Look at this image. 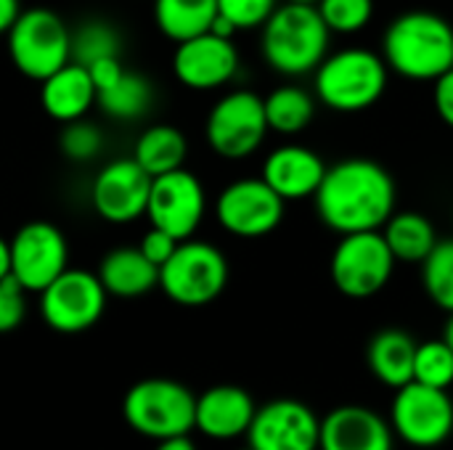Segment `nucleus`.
<instances>
[{"mask_svg":"<svg viewBox=\"0 0 453 450\" xmlns=\"http://www.w3.org/2000/svg\"><path fill=\"white\" fill-rule=\"evenodd\" d=\"M313 204L319 220L340 236L380 231L398 207V188L380 162L350 156L326 167Z\"/></svg>","mask_w":453,"mask_h":450,"instance_id":"nucleus-1","label":"nucleus"},{"mask_svg":"<svg viewBox=\"0 0 453 450\" xmlns=\"http://www.w3.org/2000/svg\"><path fill=\"white\" fill-rule=\"evenodd\" d=\"M382 58L406 80L435 82L453 66V27L433 11H406L388 24Z\"/></svg>","mask_w":453,"mask_h":450,"instance_id":"nucleus-2","label":"nucleus"},{"mask_svg":"<svg viewBox=\"0 0 453 450\" xmlns=\"http://www.w3.org/2000/svg\"><path fill=\"white\" fill-rule=\"evenodd\" d=\"M332 32L316 5L279 3V8L260 27V50L265 64L284 77L313 74L326 58Z\"/></svg>","mask_w":453,"mask_h":450,"instance_id":"nucleus-3","label":"nucleus"},{"mask_svg":"<svg viewBox=\"0 0 453 450\" xmlns=\"http://www.w3.org/2000/svg\"><path fill=\"white\" fill-rule=\"evenodd\" d=\"M390 69L382 53L361 45L329 50L313 72V95L337 114L372 109L388 90Z\"/></svg>","mask_w":453,"mask_h":450,"instance_id":"nucleus-4","label":"nucleus"},{"mask_svg":"<svg viewBox=\"0 0 453 450\" xmlns=\"http://www.w3.org/2000/svg\"><path fill=\"white\" fill-rule=\"evenodd\" d=\"M196 414V395L175 379L135 382L122 400L125 424L151 440L191 435Z\"/></svg>","mask_w":453,"mask_h":450,"instance_id":"nucleus-5","label":"nucleus"},{"mask_svg":"<svg viewBox=\"0 0 453 450\" xmlns=\"http://www.w3.org/2000/svg\"><path fill=\"white\" fill-rule=\"evenodd\" d=\"M5 34L11 64L29 80L42 82L72 61V29L50 8L21 11Z\"/></svg>","mask_w":453,"mask_h":450,"instance_id":"nucleus-6","label":"nucleus"},{"mask_svg":"<svg viewBox=\"0 0 453 450\" xmlns=\"http://www.w3.org/2000/svg\"><path fill=\"white\" fill-rule=\"evenodd\" d=\"M228 284V260L210 241L183 239L159 268V289L183 308L215 302Z\"/></svg>","mask_w":453,"mask_h":450,"instance_id":"nucleus-7","label":"nucleus"},{"mask_svg":"<svg viewBox=\"0 0 453 450\" xmlns=\"http://www.w3.org/2000/svg\"><path fill=\"white\" fill-rule=\"evenodd\" d=\"M395 257L382 236V231H361L345 233L329 260V276L340 294L350 300H369L380 294L393 273Z\"/></svg>","mask_w":453,"mask_h":450,"instance_id":"nucleus-8","label":"nucleus"},{"mask_svg":"<svg viewBox=\"0 0 453 450\" xmlns=\"http://www.w3.org/2000/svg\"><path fill=\"white\" fill-rule=\"evenodd\" d=\"M263 98L252 90H231L207 114L204 135L210 149L231 162L252 156L268 135Z\"/></svg>","mask_w":453,"mask_h":450,"instance_id":"nucleus-9","label":"nucleus"},{"mask_svg":"<svg viewBox=\"0 0 453 450\" xmlns=\"http://www.w3.org/2000/svg\"><path fill=\"white\" fill-rule=\"evenodd\" d=\"M106 297L109 294L96 273L66 268L40 292V313L53 332L80 334L101 321Z\"/></svg>","mask_w":453,"mask_h":450,"instance_id":"nucleus-10","label":"nucleus"},{"mask_svg":"<svg viewBox=\"0 0 453 450\" xmlns=\"http://www.w3.org/2000/svg\"><path fill=\"white\" fill-rule=\"evenodd\" d=\"M393 430L414 448H438L453 432V400L449 390L409 382L393 400Z\"/></svg>","mask_w":453,"mask_h":450,"instance_id":"nucleus-11","label":"nucleus"},{"mask_svg":"<svg viewBox=\"0 0 453 450\" xmlns=\"http://www.w3.org/2000/svg\"><path fill=\"white\" fill-rule=\"evenodd\" d=\"M287 202L263 180L242 178L228 183L215 202V217L223 231L239 239H263L284 220Z\"/></svg>","mask_w":453,"mask_h":450,"instance_id":"nucleus-12","label":"nucleus"},{"mask_svg":"<svg viewBox=\"0 0 453 450\" xmlns=\"http://www.w3.org/2000/svg\"><path fill=\"white\" fill-rule=\"evenodd\" d=\"M207 212V194L202 180L178 167L173 172L151 178L146 217L154 228H162L173 239L183 241L196 233Z\"/></svg>","mask_w":453,"mask_h":450,"instance_id":"nucleus-13","label":"nucleus"},{"mask_svg":"<svg viewBox=\"0 0 453 450\" xmlns=\"http://www.w3.org/2000/svg\"><path fill=\"white\" fill-rule=\"evenodd\" d=\"M11 247V276L24 286V292L40 294L53 278L69 268V244L61 228L45 220L24 223Z\"/></svg>","mask_w":453,"mask_h":450,"instance_id":"nucleus-14","label":"nucleus"},{"mask_svg":"<svg viewBox=\"0 0 453 450\" xmlns=\"http://www.w3.org/2000/svg\"><path fill=\"white\" fill-rule=\"evenodd\" d=\"M151 175L130 156L111 159L101 167L90 188V204L106 223L125 225L146 215Z\"/></svg>","mask_w":453,"mask_h":450,"instance_id":"nucleus-15","label":"nucleus"},{"mask_svg":"<svg viewBox=\"0 0 453 450\" xmlns=\"http://www.w3.org/2000/svg\"><path fill=\"white\" fill-rule=\"evenodd\" d=\"M319 416L292 398H279L257 408L247 430L252 450H319Z\"/></svg>","mask_w":453,"mask_h":450,"instance_id":"nucleus-16","label":"nucleus"},{"mask_svg":"<svg viewBox=\"0 0 453 450\" xmlns=\"http://www.w3.org/2000/svg\"><path fill=\"white\" fill-rule=\"evenodd\" d=\"M173 72L191 90H215L239 74V50L234 37L202 32L175 45Z\"/></svg>","mask_w":453,"mask_h":450,"instance_id":"nucleus-17","label":"nucleus"},{"mask_svg":"<svg viewBox=\"0 0 453 450\" xmlns=\"http://www.w3.org/2000/svg\"><path fill=\"white\" fill-rule=\"evenodd\" d=\"M326 175V162L319 151L303 143H284L273 149L263 162V180L284 199L303 202L313 199Z\"/></svg>","mask_w":453,"mask_h":450,"instance_id":"nucleus-18","label":"nucleus"},{"mask_svg":"<svg viewBox=\"0 0 453 450\" xmlns=\"http://www.w3.org/2000/svg\"><path fill=\"white\" fill-rule=\"evenodd\" d=\"M257 406L252 395L236 385H218L196 395L194 430L212 440H234L247 435Z\"/></svg>","mask_w":453,"mask_h":450,"instance_id":"nucleus-19","label":"nucleus"},{"mask_svg":"<svg viewBox=\"0 0 453 450\" xmlns=\"http://www.w3.org/2000/svg\"><path fill=\"white\" fill-rule=\"evenodd\" d=\"M319 450H393V430L372 408L340 406L321 422Z\"/></svg>","mask_w":453,"mask_h":450,"instance_id":"nucleus-20","label":"nucleus"},{"mask_svg":"<svg viewBox=\"0 0 453 450\" xmlns=\"http://www.w3.org/2000/svg\"><path fill=\"white\" fill-rule=\"evenodd\" d=\"M40 85V103L45 114L61 125L82 119L96 106V85L82 64L69 61Z\"/></svg>","mask_w":453,"mask_h":450,"instance_id":"nucleus-21","label":"nucleus"},{"mask_svg":"<svg viewBox=\"0 0 453 450\" xmlns=\"http://www.w3.org/2000/svg\"><path fill=\"white\" fill-rule=\"evenodd\" d=\"M96 276L106 294L119 300H135L159 286V268L138 247H117L106 252Z\"/></svg>","mask_w":453,"mask_h":450,"instance_id":"nucleus-22","label":"nucleus"},{"mask_svg":"<svg viewBox=\"0 0 453 450\" xmlns=\"http://www.w3.org/2000/svg\"><path fill=\"white\" fill-rule=\"evenodd\" d=\"M414 355L417 342L403 329H382L372 337L366 361L372 374L390 390H398L414 382Z\"/></svg>","mask_w":453,"mask_h":450,"instance_id":"nucleus-23","label":"nucleus"},{"mask_svg":"<svg viewBox=\"0 0 453 450\" xmlns=\"http://www.w3.org/2000/svg\"><path fill=\"white\" fill-rule=\"evenodd\" d=\"M380 231H382L395 263H419L422 265L425 257L441 241L433 220L414 210H401V212L395 210Z\"/></svg>","mask_w":453,"mask_h":450,"instance_id":"nucleus-24","label":"nucleus"},{"mask_svg":"<svg viewBox=\"0 0 453 450\" xmlns=\"http://www.w3.org/2000/svg\"><path fill=\"white\" fill-rule=\"evenodd\" d=\"M263 106H265L268 130L292 138L311 127V122L316 119L319 101L311 90L300 85H281L263 98Z\"/></svg>","mask_w":453,"mask_h":450,"instance_id":"nucleus-25","label":"nucleus"},{"mask_svg":"<svg viewBox=\"0 0 453 450\" xmlns=\"http://www.w3.org/2000/svg\"><path fill=\"white\" fill-rule=\"evenodd\" d=\"M96 103L111 119L135 122V119L146 117L149 109L154 106V85L141 72L125 69L109 88L96 93Z\"/></svg>","mask_w":453,"mask_h":450,"instance_id":"nucleus-26","label":"nucleus"},{"mask_svg":"<svg viewBox=\"0 0 453 450\" xmlns=\"http://www.w3.org/2000/svg\"><path fill=\"white\" fill-rule=\"evenodd\" d=\"M186 154H188L186 135L175 125H151L149 130H143L138 135L133 159L151 178H157V175H165V172L183 167Z\"/></svg>","mask_w":453,"mask_h":450,"instance_id":"nucleus-27","label":"nucleus"},{"mask_svg":"<svg viewBox=\"0 0 453 450\" xmlns=\"http://www.w3.org/2000/svg\"><path fill=\"white\" fill-rule=\"evenodd\" d=\"M215 16L218 0H154V21L173 42L210 32Z\"/></svg>","mask_w":453,"mask_h":450,"instance_id":"nucleus-28","label":"nucleus"},{"mask_svg":"<svg viewBox=\"0 0 453 450\" xmlns=\"http://www.w3.org/2000/svg\"><path fill=\"white\" fill-rule=\"evenodd\" d=\"M422 286L446 313H453V239H441L422 263Z\"/></svg>","mask_w":453,"mask_h":450,"instance_id":"nucleus-29","label":"nucleus"},{"mask_svg":"<svg viewBox=\"0 0 453 450\" xmlns=\"http://www.w3.org/2000/svg\"><path fill=\"white\" fill-rule=\"evenodd\" d=\"M106 56H119V34L109 21H85L72 32V61L93 64Z\"/></svg>","mask_w":453,"mask_h":450,"instance_id":"nucleus-30","label":"nucleus"},{"mask_svg":"<svg viewBox=\"0 0 453 450\" xmlns=\"http://www.w3.org/2000/svg\"><path fill=\"white\" fill-rule=\"evenodd\" d=\"M414 382L449 390L453 385V350L446 339H430L417 345L414 355Z\"/></svg>","mask_w":453,"mask_h":450,"instance_id":"nucleus-31","label":"nucleus"},{"mask_svg":"<svg viewBox=\"0 0 453 450\" xmlns=\"http://www.w3.org/2000/svg\"><path fill=\"white\" fill-rule=\"evenodd\" d=\"M316 8L332 34H358L374 19V0H319Z\"/></svg>","mask_w":453,"mask_h":450,"instance_id":"nucleus-32","label":"nucleus"},{"mask_svg":"<svg viewBox=\"0 0 453 450\" xmlns=\"http://www.w3.org/2000/svg\"><path fill=\"white\" fill-rule=\"evenodd\" d=\"M58 149L72 162H90L104 149V133L98 125L88 122L85 117L66 122L61 135H58Z\"/></svg>","mask_w":453,"mask_h":450,"instance_id":"nucleus-33","label":"nucleus"},{"mask_svg":"<svg viewBox=\"0 0 453 450\" xmlns=\"http://www.w3.org/2000/svg\"><path fill=\"white\" fill-rule=\"evenodd\" d=\"M279 8V0H218V16H223L236 32L260 29Z\"/></svg>","mask_w":453,"mask_h":450,"instance_id":"nucleus-34","label":"nucleus"},{"mask_svg":"<svg viewBox=\"0 0 453 450\" xmlns=\"http://www.w3.org/2000/svg\"><path fill=\"white\" fill-rule=\"evenodd\" d=\"M27 318V292L13 278H0V334H8L19 329Z\"/></svg>","mask_w":453,"mask_h":450,"instance_id":"nucleus-35","label":"nucleus"},{"mask_svg":"<svg viewBox=\"0 0 453 450\" xmlns=\"http://www.w3.org/2000/svg\"><path fill=\"white\" fill-rule=\"evenodd\" d=\"M180 241L178 239H173L170 233H165L162 228H149L146 233H143V239H141V244H138V249L157 265V268H162L167 260H170V255L175 252V247H178Z\"/></svg>","mask_w":453,"mask_h":450,"instance_id":"nucleus-36","label":"nucleus"},{"mask_svg":"<svg viewBox=\"0 0 453 450\" xmlns=\"http://www.w3.org/2000/svg\"><path fill=\"white\" fill-rule=\"evenodd\" d=\"M433 103H435V111L438 117L449 125L453 130V66L441 74L435 80V88H433Z\"/></svg>","mask_w":453,"mask_h":450,"instance_id":"nucleus-37","label":"nucleus"},{"mask_svg":"<svg viewBox=\"0 0 453 450\" xmlns=\"http://www.w3.org/2000/svg\"><path fill=\"white\" fill-rule=\"evenodd\" d=\"M19 13H21V0H0V34L11 29Z\"/></svg>","mask_w":453,"mask_h":450,"instance_id":"nucleus-38","label":"nucleus"},{"mask_svg":"<svg viewBox=\"0 0 453 450\" xmlns=\"http://www.w3.org/2000/svg\"><path fill=\"white\" fill-rule=\"evenodd\" d=\"M154 450H196V446H194V440L188 435H178V438L157 440V448Z\"/></svg>","mask_w":453,"mask_h":450,"instance_id":"nucleus-39","label":"nucleus"},{"mask_svg":"<svg viewBox=\"0 0 453 450\" xmlns=\"http://www.w3.org/2000/svg\"><path fill=\"white\" fill-rule=\"evenodd\" d=\"M5 276H11V247L0 236V278H5Z\"/></svg>","mask_w":453,"mask_h":450,"instance_id":"nucleus-40","label":"nucleus"},{"mask_svg":"<svg viewBox=\"0 0 453 450\" xmlns=\"http://www.w3.org/2000/svg\"><path fill=\"white\" fill-rule=\"evenodd\" d=\"M451 318H449V324H446V334H443V339L449 342V347L453 350V313H449Z\"/></svg>","mask_w":453,"mask_h":450,"instance_id":"nucleus-41","label":"nucleus"},{"mask_svg":"<svg viewBox=\"0 0 453 450\" xmlns=\"http://www.w3.org/2000/svg\"><path fill=\"white\" fill-rule=\"evenodd\" d=\"M284 3H308V5H316L319 0H284Z\"/></svg>","mask_w":453,"mask_h":450,"instance_id":"nucleus-42","label":"nucleus"},{"mask_svg":"<svg viewBox=\"0 0 453 450\" xmlns=\"http://www.w3.org/2000/svg\"><path fill=\"white\" fill-rule=\"evenodd\" d=\"M242 450H252V448H250V446H247V448H242Z\"/></svg>","mask_w":453,"mask_h":450,"instance_id":"nucleus-43","label":"nucleus"}]
</instances>
